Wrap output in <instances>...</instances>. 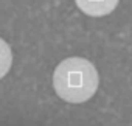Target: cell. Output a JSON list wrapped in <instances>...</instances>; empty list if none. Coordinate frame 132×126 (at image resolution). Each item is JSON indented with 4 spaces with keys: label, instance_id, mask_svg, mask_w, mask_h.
I'll list each match as a JSON object with an SVG mask.
<instances>
[{
    "label": "cell",
    "instance_id": "cell-1",
    "mask_svg": "<svg viewBox=\"0 0 132 126\" xmlns=\"http://www.w3.org/2000/svg\"><path fill=\"white\" fill-rule=\"evenodd\" d=\"M98 72L84 58H69L56 67L53 86L56 93L69 103H84L98 89Z\"/></svg>",
    "mask_w": 132,
    "mask_h": 126
},
{
    "label": "cell",
    "instance_id": "cell-2",
    "mask_svg": "<svg viewBox=\"0 0 132 126\" xmlns=\"http://www.w3.org/2000/svg\"><path fill=\"white\" fill-rule=\"evenodd\" d=\"M75 2L82 13L93 17L110 14L118 5V0H75Z\"/></svg>",
    "mask_w": 132,
    "mask_h": 126
},
{
    "label": "cell",
    "instance_id": "cell-3",
    "mask_svg": "<svg viewBox=\"0 0 132 126\" xmlns=\"http://www.w3.org/2000/svg\"><path fill=\"white\" fill-rule=\"evenodd\" d=\"M11 62H13V53L10 45L0 39V80H2L11 69Z\"/></svg>",
    "mask_w": 132,
    "mask_h": 126
}]
</instances>
